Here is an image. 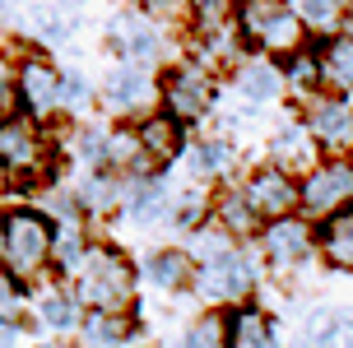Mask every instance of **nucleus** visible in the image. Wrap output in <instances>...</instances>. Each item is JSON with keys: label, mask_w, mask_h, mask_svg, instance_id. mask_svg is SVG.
<instances>
[{"label": "nucleus", "mask_w": 353, "mask_h": 348, "mask_svg": "<svg viewBox=\"0 0 353 348\" xmlns=\"http://www.w3.org/2000/svg\"><path fill=\"white\" fill-rule=\"evenodd\" d=\"M74 297L93 311H125L135 297V269L112 246H88L74 265Z\"/></svg>", "instance_id": "f257e3e1"}, {"label": "nucleus", "mask_w": 353, "mask_h": 348, "mask_svg": "<svg viewBox=\"0 0 353 348\" xmlns=\"http://www.w3.org/2000/svg\"><path fill=\"white\" fill-rule=\"evenodd\" d=\"M237 33L256 47H265V52L288 56L302 47L307 23L288 0H237Z\"/></svg>", "instance_id": "f03ea898"}, {"label": "nucleus", "mask_w": 353, "mask_h": 348, "mask_svg": "<svg viewBox=\"0 0 353 348\" xmlns=\"http://www.w3.org/2000/svg\"><path fill=\"white\" fill-rule=\"evenodd\" d=\"M52 237L56 227L37 214V209H19L5 214V246H0V265L10 278H37L52 265Z\"/></svg>", "instance_id": "7ed1b4c3"}, {"label": "nucleus", "mask_w": 353, "mask_h": 348, "mask_svg": "<svg viewBox=\"0 0 353 348\" xmlns=\"http://www.w3.org/2000/svg\"><path fill=\"white\" fill-rule=\"evenodd\" d=\"M47 135H42V125L28 121V116H5L0 121V167L19 181H37V176L47 172Z\"/></svg>", "instance_id": "20e7f679"}, {"label": "nucleus", "mask_w": 353, "mask_h": 348, "mask_svg": "<svg viewBox=\"0 0 353 348\" xmlns=\"http://www.w3.org/2000/svg\"><path fill=\"white\" fill-rule=\"evenodd\" d=\"M191 283L205 302H242V297L256 288V265H251V256H242L237 246H228V251H219L210 260H200Z\"/></svg>", "instance_id": "39448f33"}, {"label": "nucleus", "mask_w": 353, "mask_h": 348, "mask_svg": "<svg viewBox=\"0 0 353 348\" xmlns=\"http://www.w3.org/2000/svg\"><path fill=\"white\" fill-rule=\"evenodd\" d=\"M298 205L312 218H330L339 209H349L353 205V163L330 158V163L307 167V181L298 186Z\"/></svg>", "instance_id": "423d86ee"}, {"label": "nucleus", "mask_w": 353, "mask_h": 348, "mask_svg": "<svg viewBox=\"0 0 353 348\" xmlns=\"http://www.w3.org/2000/svg\"><path fill=\"white\" fill-rule=\"evenodd\" d=\"M163 103H168V112H172L181 125L200 121V116L210 112V103H214V74H210V65H200V61L176 65L172 74H168V84H163Z\"/></svg>", "instance_id": "0eeeda50"}, {"label": "nucleus", "mask_w": 353, "mask_h": 348, "mask_svg": "<svg viewBox=\"0 0 353 348\" xmlns=\"http://www.w3.org/2000/svg\"><path fill=\"white\" fill-rule=\"evenodd\" d=\"M242 200L256 209V218H283V214H293L298 209V181L293 172H283L279 163L274 167H256V172L242 181Z\"/></svg>", "instance_id": "6e6552de"}, {"label": "nucleus", "mask_w": 353, "mask_h": 348, "mask_svg": "<svg viewBox=\"0 0 353 348\" xmlns=\"http://www.w3.org/2000/svg\"><path fill=\"white\" fill-rule=\"evenodd\" d=\"M14 88H19V103L28 116H52L61 112V70L42 56H23L19 61V74H14Z\"/></svg>", "instance_id": "1a4fd4ad"}, {"label": "nucleus", "mask_w": 353, "mask_h": 348, "mask_svg": "<svg viewBox=\"0 0 353 348\" xmlns=\"http://www.w3.org/2000/svg\"><path fill=\"white\" fill-rule=\"evenodd\" d=\"M307 130L316 144H325L330 154L335 149H349L353 144V103L344 93H312V103H307Z\"/></svg>", "instance_id": "9d476101"}, {"label": "nucleus", "mask_w": 353, "mask_h": 348, "mask_svg": "<svg viewBox=\"0 0 353 348\" xmlns=\"http://www.w3.org/2000/svg\"><path fill=\"white\" fill-rule=\"evenodd\" d=\"M261 246L279 269H293V265H302L312 256V227L302 223V218H293V214L270 218V227L261 232Z\"/></svg>", "instance_id": "9b49d317"}, {"label": "nucleus", "mask_w": 353, "mask_h": 348, "mask_svg": "<svg viewBox=\"0 0 353 348\" xmlns=\"http://www.w3.org/2000/svg\"><path fill=\"white\" fill-rule=\"evenodd\" d=\"M149 98H154V84H149V70L140 61H125L103 79V103L112 112H140Z\"/></svg>", "instance_id": "f8f14e48"}, {"label": "nucleus", "mask_w": 353, "mask_h": 348, "mask_svg": "<svg viewBox=\"0 0 353 348\" xmlns=\"http://www.w3.org/2000/svg\"><path fill=\"white\" fill-rule=\"evenodd\" d=\"M112 47H117L125 61L149 65V61H154V52H159V28H154V19H144L140 10L117 14V23H112Z\"/></svg>", "instance_id": "ddd939ff"}, {"label": "nucleus", "mask_w": 353, "mask_h": 348, "mask_svg": "<svg viewBox=\"0 0 353 348\" xmlns=\"http://www.w3.org/2000/svg\"><path fill=\"white\" fill-rule=\"evenodd\" d=\"M223 344L228 348H279V330H274L270 311H261V307H237L223 320Z\"/></svg>", "instance_id": "4468645a"}, {"label": "nucleus", "mask_w": 353, "mask_h": 348, "mask_svg": "<svg viewBox=\"0 0 353 348\" xmlns=\"http://www.w3.org/2000/svg\"><path fill=\"white\" fill-rule=\"evenodd\" d=\"M270 154L279 163L283 172H293V167H316V139L307 130V121H288L274 130L270 139Z\"/></svg>", "instance_id": "2eb2a0df"}, {"label": "nucleus", "mask_w": 353, "mask_h": 348, "mask_svg": "<svg viewBox=\"0 0 353 348\" xmlns=\"http://www.w3.org/2000/svg\"><path fill=\"white\" fill-rule=\"evenodd\" d=\"M79 330H84L88 348H125L135 339V320L125 311H88L79 320Z\"/></svg>", "instance_id": "dca6fc26"}, {"label": "nucleus", "mask_w": 353, "mask_h": 348, "mask_svg": "<svg viewBox=\"0 0 353 348\" xmlns=\"http://www.w3.org/2000/svg\"><path fill=\"white\" fill-rule=\"evenodd\" d=\"M316 70H321V88L330 93H353V37H335L316 52Z\"/></svg>", "instance_id": "f3484780"}, {"label": "nucleus", "mask_w": 353, "mask_h": 348, "mask_svg": "<svg viewBox=\"0 0 353 348\" xmlns=\"http://www.w3.org/2000/svg\"><path fill=\"white\" fill-rule=\"evenodd\" d=\"M283 88V70H274L270 61H237V98L242 103H270Z\"/></svg>", "instance_id": "a211bd4d"}, {"label": "nucleus", "mask_w": 353, "mask_h": 348, "mask_svg": "<svg viewBox=\"0 0 353 348\" xmlns=\"http://www.w3.org/2000/svg\"><path fill=\"white\" fill-rule=\"evenodd\" d=\"M321 256L335 269H349L353 274V205L325 218V227H321Z\"/></svg>", "instance_id": "6ab92c4d"}, {"label": "nucleus", "mask_w": 353, "mask_h": 348, "mask_svg": "<svg viewBox=\"0 0 353 348\" xmlns=\"http://www.w3.org/2000/svg\"><path fill=\"white\" fill-rule=\"evenodd\" d=\"M135 135H140V149L154 163H163V158H172L176 154V144H181V121H176L172 112L168 116H149V121L135 125Z\"/></svg>", "instance_id": "aec40b11"}, {"label": "nucleus", "mask_w": 353, "mask_h": 348, "mask_svg": "<svg viewBox=\"0 0 353 348\" xmlns=\"http://www.w3.org/2000/svg\"><path fill=\"white\" fill-rule=\"evenodd\" d=\"M144 278L154 288H163V293H176V288L191 283V256L186 251H159L154 260L144 265Z\"/></svg>", "instance_id": "412c9836"}, {"label": "nucleus", "mask_w": 353, "mask_h": 348, "mask_svg": "<svg viewBox=\"0 0 353 348\" xmlns=\"http://www.w3.org/2000/svg\"><path fill=\"white\" fill-rule=\"evenodd\" d=\"M37 316H42L52 330H74V325H79V297L52 288V293L37 297Z\"/></svg>", "instance_id": "4be33fe9"}, {"label": "nucleus", "mask_w": 353, "mask_h": 348, "mask_svg": "<svg viewBox=\"0 0 353 348\" xmlns=\"http://www.w3.org/2000/svg\"><path fill=\"white\" fill-rule=\"evenodd\" d=\"M298 14L312 33H335L344 23V0H298Z\"/></svg>", "instance_id": "5701e85b"}, {"label": "nucleus", "mask_w": 353, "mask_h": 348, "mask_svg": "<svg viewBox=\"0 0 353 348\" xmlns=\"http://www.w3.org/2000/svg\"><path fill=\"white\" fill-rule=\"evenodd\" d=\"M125 186L117 181V176H103V172H93L84 176V186H79V205L84 209H112L117 200H125Z\"/></svg>", "instance_id": "b1692460"}, {"label": "nucleus", "mask_w": 353, "mask_h": 348, "mask_svg": "<svg viewBox=\"0 0 353 348\" xmlns=\"http://www.w3.org/2000/svg\"><path fill=\"white\" fill-rule=\"evenodd\" d=\"M195 176H223L232 167V144L228 139H205V144H195Z\"/></svg>", "instance_id": "393cba45"}, {"label": "nucleus", "mask_w": 353, "mask_h": 348, "mask_svg": "<svg viewBox=\"0 0 353 348\" xmlns=\"http://www.w3.org/2000/svg\"><path fill=\"white\" fill-rule=\"evenodd\" d=\"M283 84H293L298 93H316V88H321L316 56H307L302 47H298V52H288V70H283Z\"/></svg>", "instance_id": "a878e982"}, {"label": "nucleus", "mask_w": 353, "mask_h": 348, "mask_svg": "<svg viewBox=\"0 0 353 348\" xmlns=\"http://www.w3.org/2000/svg\"><path fill=\"white\" fill-rule=\"evenodd\" d=\"M214 218L228 227V232H251V227H256V209H251L247 200H242V191H237V195H223V200L214 205Z\"/></svg>", "instance_id": "bb28decb"}, {"label": "nucleus", "mask_w": 353, "mask_h": 348, "mask_svg": "<svg viewBox=\"0 0 353 348\" xmlns=\"http://www.w3.org/2000/svg\"><path fill=\"white\" fill-rule=\"evenodd\" d=\"M176 348H228L223 344V320H219V316H200L195 325L181 330Z\"/></svg>", "instance_id": "cd10ccee"}, {"label": "nucleus", "mask_w": 353, "mask_h": 348, "mask_svg": "<svg viewBox=\"0 0 353 348\" xmlns=\"http://www.w3.org/2000/svg\"><path fill=\"white\" fill-rule=\"evenodd\" d=\"M84 232L79 227H56V237H52V260L61 265V269H70L74 274V265L84 260Z\"/></svg>", "instance_id": "c85d7f7f"}, {"label": "nucleus", "mask_w": 353, "mask_h": 348, "mask_svg": "<svg viewBox=\"0 0 353 348\" xmlns=\"http://www.w3.org/2000/svg\"><path fill=\"white\" fill-rule=\"evenodd\" d=\"M228 246H232V232L219 223V218H214V223L195 227V237H191V256H195V260H210V256L228 251Z\"/></svg>", "instance_id": "c756f323"}, {"label": "nucleus", "mask_w": 353, "mask_h": 348, "mask_svg": "<svg viewBox=\"0 0 353 348\" xmlns=\"http://www.w3.org/2000/svg\"><path fill=\"white\" fill-rule=\"evenodd\" d=\"M74 154H79V163H88V167H103L107 163V130L103 125H79V130H74Z\"/></svg>", "instance_id": "7c9ffc66"}, {"label": "nucleus", "mask_w": 353, "mask_h": 348, "mask_svg": "<svg viewBox=\"0 0 353 348\" xmlns=\"http://www.w3.org/2000/svg\"><path fill=\"white\" fill-rule=\"evenodd\" d=\"M88 98H93V88H88L84 74H61V107H84Z\"/></svg>", "instance_id": "2f4dec72"}, {"label": "nucleus", "mask_w": 353, "mask_h": 348, "mask_svg": "<svg viewBox=\"0 0 353 348\" xmlns=\"http://www.w3.org/2000/svg\"><path fill=\"white\" fill-rule=\"evenodd\" d=\"M14 107H19V88L10 84V79H0V121L14 116Z\"/></svg>", "instance_id": "473e14b6"}, {"label": "nucleus", "mask_w": 353, "mask_h": 348, "mask_svg": "<svg viewBox=\"0 0 353 348\" xmlns=\"http://www.w3.org/2000/svg\"><path fill=\"white\" fill-rule=\"evenodd\" d=\"M195 10H200V19H205V23H210V19H223V10H228L232 0H191Z\"/></svg>", "instance_id": "72a5a7b5"}, {"label": "nucleus", "mask_w": 353, "mask_h": 348, "mask_svg": "<svg viewBox=\"0 0 353 348\" xmlns=\"http://www.w3.org/2000/svg\"><path fill=\"white\" fill-rule=\"evenodd\" d=\"M0 246H5V214H0Z\"/></svg>", "instance_id": "f704fd0d"}, {"label": "nucleus", "mask_w": 353, "mask_h": 348, "mask_svg": "<svg viewBox=\"0 0 353 348\" xmlns=\"http://www.w3.org/2000/svg\"><path fill=\"white\" fill-rule=\"evenodd\" d=\"M144 5H163V0H144Z\"/></svg>", "instance_id": "c9c22d12"}]
</instances>
